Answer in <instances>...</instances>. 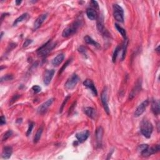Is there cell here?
<instances>
[{"label":"cell","instance_id":"obj_1","mask_svg":"<svg viewBox=\"0 0 160 160\" xmlns=\"http://www.w3.org/2000/svg\"><path fill=\"white\" fill-rule=\"evenodd\" d=\"M153 130V127L151 123L147 119H143L140 124V131L141 134L146 138H150Z\"/></svg>","mask_w":160,"mask_h":160},{"label":"cell","instance_id":"obj_2","mask_svg":"<svg viewBox=\"0 0 160 160\" xmlns=\"http://www.w3.org/2000/svg\"><path fill=\"white\" fill-rule=\"evenodd\" d=\"M81 25V21L79 20H77L73 23L71 25H69L63 30V33H62V36L64 38H68L75 34L77 32Z\"/></svg>","mask_w":160,"mask_h":160},{"label":"cell","instance_id":"obj_3","mask_svg":"<svg viewBox=\"0 0 160 160\" xmlns=\"http://www.w3.org/2000/svg\"><path fill=\"white\" fill-rule=\"evenodd\" d=\"M56 46V43H54L52 41L49 40L46 42L45 45L37 49V54L40 56H45L52 52V49Z\"/></svg>","mask_w":160,"mask_h":160},{"label":"cell","instance_id":"obj_4","mask_svg":"<svg viewBox=\"0 0 160 160\" xmlns=\"http://www.w3.org/2000/svg\"><path fill=\"white\" fill-rule=\"evenodd\" d=\"M113 16L117 21L123 23L124 21V11L119 5L115 4L113 5Z\"/></svg>","mask_w":160,"mask_h":160},{"label":"cell","instance_id":"obj_5","mask_svg":"<svg viewBox=\"0 0 160 160\" xmlns=\"http://www.w3.org/2000/svg\"><path fill=\"white\" fill-rule=\"evenodd\" d=\"M79 81V77L76 74H73V75L69 78L65 83V88L67 89H73L75 88L76 86L77 83Z\"/></svg>","mask_w":160,"mask_h":160},{"label":"cell","instance_id":"obj_6","mask_svg":"<svg viewBox=\"0 0 160 160\" xmlns=\"http://www.w3.org/2000/svg\"><path fill=\"white\" fill-rule=\"evenodd\" d=\"M159 150H160L159 145V144H157V145H155L151 147L148 146L146 149H145L141 152V155L144 157H148L152 155L158 153V152L159 151Z\"/></svg>","mask_w":160,"mask_h":160},{"label":"cell","instance_id":"obj_7","mask_svg":"<svg viewBox=\"0 0 160 160\" xmlns=\"http://www.w3.org/2000/svg\"><path fill=\"white\" fill-rule=\"evenodd\" d=\"M149 103H150V101L148 100H146L144 101H143V102L137 107V108L136 109L135 114H134L135 117H136V118H137V117L141 116L143 113L145 111L146 108L148 106V105H149Z\"/></svg>","mask_w":160,"mask_h":160},{"label":"cell","instance_id":"obj_8","mask_svg":"<svg viewBox=\"0 0 160 160\" xmlns=\"http://www.w3.org/2000/svg\"><path fill=\"white\" fill-rule=\"evenodd\" d=\"M101 100L103 104V108L104 109V111L106 112L107 114H109V113H110V108H109L108 103V93L106 88H104L102 93H101Z\"/></svg>","mask_w":160,"mask_h":160},{"label":"cell","instance_id":"obj_9","mask_svg":"<svg viewBox=\"0 0 160 160\" xmlns=\"http://www.w3.org/2000/svg\"><path fill=\"white\" fill-rule=\"evenodd\" d=\"M141 80H138L135 83L133 88L132 89V90L130 94V96H129V99L130 100L133 99L136 96V95L138 94L140 90H141Z\"/></svg>","mask_w":160,"mask_h":160},{"label":"cell","instance_id":"obj_10","mask_svg":"<svg viewBox=\"0 0 160 160\" xmlns=\"http://www.w3.org/2000/svg\"><path fill=\"white\" fill-rule=\"evenodd\" d=\"M53 101H54V99L51 98L48 100L43 104H42L38 109V113H40V114H41V115L45 113L46 111H47L48 109L51 106V105L53 104Z\"/></svg>","mask_w":160,"mask_h":160},{"label":"cell","instance_id":"obj_11","mask_svg":"<svg viewBox=\"0 0 160 160\" xmlns=\"http://www.w3.org/2000/svg\"><path fill=\"white\" fill-rule=\"evenodd\" d=\"M55 71L54 69H48L45 73L44 75V84L46 86L49 85L52 80Z\"/></svg>","mask_w":160,"mask_h":160},{"label":"cell","instance_id":"obj_12","mask_svg":"<svg viewBox=\"0 0 160 160\" xmlns=\"http://www.w3.org/2000/svg\"><path fill=\"white\" fill-rule=\"evenodd\" d=\"M97 28H98V30H99V32L100 33H101L105 35V36H107V33L108 34V33L107 31L106 30V29L104 28L103 16H100L98 18Z\"/></svg>","mask_w":160,"mask_h":160},{"label":"cell","instance_id":"obj_13","mask_svg":"<svg viewBox=\"0 0 160 160\" xmlns=\"http://www.w3.org/2000/svg\"><path fill=\"white\" fill-rule=\"evenodd\" d=\"M95 136L97 145L100 146L101 145V144H102V139L103 136V128L102 127L100 126L96 129Z\"/></svg>","mask_w":160,"mask_h":160},{"label":"cell","instance_id":"obj_14","mask_svg":"<svg viewBox=\"0 0 160 160\" xmlns=\"http://www.w3.org/2000/svg\"><path fill=\"white\" fill-rule=\"evenodd\" d=\"M47 16H48V14L45 13V14H43L40 15V16L36 19V20L35 21L34 24V30H36L40 28L43 23V22L46 20V19L47 18Z\"/></svg>","mask_w":160,"mask_h":160},{"label":"cell","instance_id":"obj_15","mask_svg":"<svg viewBox=\"0 0 160 160\" xmlns=\"http://www.w3.org/2000/svg\"><path fill=\"white\" fill-rule=\"evenodd\" d=\"M89 135V132L88 130H84L82 132L78 133L76 135V138H77L78 141L80 143H83L87 140Z\"/></svg>","mask_w":160,"mask_h":160},{"label":"cell","instance_id":"obj_16","mask_svg":"<svg viewBox=\"0 0 160 160\" xmlns=\"http://www.w3.org/2000/svg\"><path fill=\"white\" fill-rule=\"evenodd\" d=\"M83 84L84 87H87L88 88H89L90 90L92 91V93L94 94L95 96H97L98 95V92L96 90V88L95 86V84L92 81V80H86L84 82H83Z\"/></svg>","mask_w":160,"mask_h":160},{"label":"cell","instance_id":"obj_17","mask_svg":"<svg viewBox=\"0 0 160 160\" xmlns=\"http://www.w3.org/2000/svg\"><path fill=\"white\" fill-rule=\"evenodd\" d=\"M151 109L154 115H158L159 114V101L158 100H153L151 101Z\"/></svg>","mask_w":160,"mask_h":160},{"label":"cell","instance_id":"obj_18","mask_svg":"<svg viewBox=\"0 0 160 160\" xmlns=\"http://www.w3.org/2000/svg\"><path fill=\"white\" fill-rule=\"evenodd\" d=\"M13 153V149L10 146H6L3 148L2 158L3 159H9Z\"/></svg>","mask_w":160,"mask_h":160},{"label":"cell","instance_id":"obj_19","mask_svg":"<svg viewBox=\"0 0 160 160\" xmlns=\"http://www.w3.org/2000/svg\"><path fill=\"white\" fill-rule=\"evenodd\" d=\"M64 58H65L64 54L61 53L58 54V55L52 60V65L54 66H59L64 60Z\"/></svg>","mask_w":160,"mask_h":160},{"label":"cell","instance_id":"obj_20","mask_svg":"<svg viewBox=\"0 0 160 160\" xmlns=\"http://www.w3.org/2000/svg\"><path fill=\"white\" fill-rule=\"evenodd\" d=\"M87 15L88 18L91 19V20H95L97 19L98 14L96 11L95 9L91 8H88L87 10Z\"/></svg>","mask_w":160,"mask_h":160},{"label":"cell","instance_id":"obj_21","mask_svg":"<svg viewBox=\"0 0 160 160\" xmlns=\"http://www.w3.org/2000/svg\"><path fill=\"white\" fill-rule=\"evenodd\" d=\"M84 112L86 115H87L89 118H91L92 119L95 118L96 113V110L94 108H93L91 107H87L84 109Z\"/></svg>","mask_w":160,"mask_h":160},{"label":"cell","instance_id":"obj_22","mask_svg":"<svg viewBox=\"0 0 160 160\" xmlns=\"http://www.w3.org/2000/svg\"><path fill=\"white\" fill-rule=\"evenodd\" d=\"M84 41L87 43V44L91 45L93 46H95V47H96V48H100V45L98 43L93 40V39L92 38H91L90 36H86L84 38Z\"/></svg>","mask_w":160,"mask_h":160},{"label":"cell","instance_id":"obj_23","mask_svg":"<svg viewBox=\"0 0 160 160\" xmlns=\"http://www.w3.org/2000/svg\"><path fill=\"white\" fill-rule=\"evenodd\" d=\"M28 13L23 14L22 15H21L20 16L18 17L16 19H15V21H14L13 25L15 26V25H16L17 24H18L19 23H21V22L23 21L24 20H25V19H26V18H28Z\"/></svg>","mask_w":160,"mask_h":160},{"label":"cell","instance_id":"obj_24","mask_svg":"<svg viewBox=\"0 0 160 160\" xmlns=\"http://www.w3.org/2000/svg\"><path fill=\"white\" fill-rule=\"evenodd\" d=\"M43 129L42 127H41V128H40L38 129L36 135H35L34 138V143H36L39 141V140L40 139L41 135L43 133Z\"/></svg>","mask_w":160,"mask_h":160},{"label":"cell","instance_id":"obj_25","mask_svg":"<svg viewBox=\"0 0 160 160\" xmlns=\"http://www.w3.org/2000/svg\"><path fill=\"white\" fill-rule=\"evenodd\" d=\"M115 27H116V30H118V32L122 35V36L124 38H126V30H124V28H123L120 25H119L118 24H117V23H116V24H115Z\"/></svg>","mask_w":160,"mask_h":160},{"label":"cell","instance_id":"obj_26","mask_svg":"<svg viewBox=\"0 0 160 160\" xmlns=\"http://www.w3.org/2000/svg\"><path fill=\"white\" fill-rule=\"evenodd\" d=\"M128 39L125 38L124 39V43L123 45V53H122V60H123L124 59V58H125L126 49L128 47Z\"/></svg>","mask_w":160,"mask_h":160},{"label":"cell","instance_id":"obj_27","mask_svg":"<svg viewBox=\"0 0 160 160\" xmlns=\"http://www.w3.org/2000/svg\"><path fill=\"white\" fill-rule=\"evenodd\" d=\"M13 133L12 131H11V130H9L6 131L5 134H4V135L3 136V138H2V140L3 141H6V140L8 139L10 136L12 135Z\"/></svg>","mask_w":160,"mask_h":160},{"label":"cell","instance_id":"obj_28","mask_svg":"<svg viewBox=\"0 0 160 160\" xmlns=\"http://www.w3.org/2000/svg\"><path fill=\"white\" fill-rule=\"evenodd\" d=\"M119 50H120L119 46H117L116 48L115 49L114 53H113V63H115L116 60V58H117V56H118V53H119Z\"/></svg>","mask_w":160,"mask_h":160},{"label":"cell","instance_id":"obj_29","mask_svg":"<svg viewBox=\"0 0 160 160\" xmlns=\"http://www.w3.org/2000/svg\"><path fill=\"white\" fill-rule=\"evenodd\" d=\"M34 123L33 122H31L30 124H29V127H28V131H27V133H26V135L27 136H28L30 135V134L32 133V131L33 130V127H34Z\"/></svg>","mask_w":160,"mask_h":160},{"label":"cell","instance_id":"obj_30","mask_svg":"<svg viewBox=\"0 0 160 160\" xmlns=\"http://www.w3.org/2000/svg\"><path fill=\"white\" fill-rule=\"evenodd\" d=\"M71 60H68L67 61V62H66V63L64 64V65L63 66V67L61 68V69H60V72H59L60 75H61V74L62 73H63V71L66 69V68L67 67V66H68V65H69L70 63H71Z\"/></svg>","mask_w":160,"mask_h":160},{"label":"cell","instance_id":"obj_31","mask_svg":"<svg viewBox=\"0 0 160 160\" xmlns=\"http://www.w3.org/2000/svg\"><path fill=\"white\" fill-rule=\"evenodd\" d=\"M13 78V77L12 76V75H6L5 76H3L1 78V83H3V82L4 81H8V80H12Z\"/></svg>","mask_w":160,"mask_h":160},{"label":"cell","instance_id":"obj_32","mask_svg":"<svg viewBox=\"0 0 160 160\" xmlns=\"http://www.w3.org/2000/svg\"><path fill=\"white\" fill-rule=\"evenodd\" d=\"M32 90L34 93H38L39 92H40L41 90V88L40 87H39L38 85H35L33 86L32 87Z\"/></svg>","mask_w":160,"mask_h":160},{"label":"cell","instance_id":"obj_33","mask_svg":"<svg viewBox=\"0 0 160 160\" xmlns=\"http://www.w3.org/2000/svg\"><path fill=\"white\" fill-rule=\"evenodd\" d=\"M69 98H70V96H67V97L66 98L65 100L64 101H63V103H62V105H61V108H60V113H61L62 111H63V108H64L65 105L66 104V103H67L68 100Z\"/></svg>","mask_w":160,"mask_h":160},{"label":"cell","instance_id":"obj_34","mask_svg":"<svg viewBox=\"0 0 160 160\" xmlns=\"http://www.w3.org/2000/svg\"><path fill=\"white\" fill-rule=\"evenodd\" d=\"M148 147V144H141V145L139 146L138 147V150L140 151V153H141L143 151H144L145 149Z\"/></svg>","mask_w":160,"mask_h":160},{"label":"cell","instance_id":"obj_35","mask_svg":"<svg viewBox=\"0 0 160 160\" xmlns=\"http://www.w3.org/2000/svg\"><path fill=\"white\" fill-rule=\"evenodd\" d=\"M33 42L32 40H25V42L24 43V44H23V47H27V46H28V45H30L31 43H32Z\"/></svg>","mask_w":160,"mask_h":160},{"label":"cell","instance_id":"obj_36","mask_svg":"<svg viewBox=\"0 0 160 160\" xmlns=\"http://www.w3.org/2000/svg\"><path fill=\"white\" fill-rule=\"evenodd\" d=\"M0 124H1V125H3V124H6V118L4 116H1V118H0Z\"/></svg>","mask_w":160,"mask_h":160},{"label":"cell","instance_id":"obj_37","mask_svg":"<svg viewBox=\"0 0 160 160\" xmlns=\"http://www.w3.org/2000/svg\"><path fill=\"white\" fill-rule=\"evenodd\" d=\"M78 51L80 53H81L82 54H85L86 52H87V49H86V48L84 47H83V46H81L80 48H79Z\"/></svg>","mask_w":160,"mask_h":160},{"label":"cell","instance_id":"obj_38","mask_svg":"<svg viewBox=\"0 0 160 160\" xmlns=\"http://www.w3.org/2000/svg\"><path fill=\"white\" fill-rule=\"evenodd\" d=\"M91 4H92V5L94 6L95 8H98V4L97 1H92L91 2Z\"/></svg>","mask_w":160,"mask_h":160},{"label":"cell","instance_id":"obj_39","mask_svg":"<svg viewBox=\"0 0 160 160\" xmlns=\"http://www.w3.org/2000/svg\"><path fill=\"white\" fill-rule=\"evenodd\" d=\"M21 1H16V5H19V4H21Z\"/></svg>","mask_w":160,"mask_h":160},{"label":"cell","instance_id":"obj_40","mask_svg":"<svg viewBox=\"0 0 160 160\" xmlns=\"http://www.w3.org/2000/svg\"><path fill=\"white\" fill-rule=\"evenodd\" d=\"M156 51H157V52H159V46L157 48V49H156Z\"/></svg>","mask_w":160,"mask_h":160},{"label":"cell","instance_id":"obj_41","mask_svg":"<svg viewBox=\"0 0 160 160\" xmlns=\"http://www.w3.org/2000/svg\"><path fill=\"white\" fill-rule=\"evenodd\" d=\"M3 32H1V38H2V37H3Z\"/></svg>","mask_w":160,"mask_h":160}]
</instances>
